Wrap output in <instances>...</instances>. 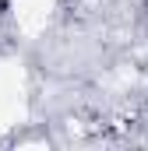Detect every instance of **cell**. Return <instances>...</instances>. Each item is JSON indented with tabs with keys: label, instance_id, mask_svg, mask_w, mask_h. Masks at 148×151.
I'll list each match as a JSON object with an SVG mask.
<instances>
[{
	"label": "cell",
	"instance_id": "1",
	"mask_svg": "<svg viewBox=\"0 0 148 151\" xmlns=\"http://www.w3.org/2000/svg\"><path fill=\"white\" fill-rule=\"evenodd\" d=\"M25 116H28L25 70L21 63H0V134H7Z\"/></svg>",
	"mask_w": 148,
	"mask_h": 151
},
{
	"label": "cell",
	"instance_id": "2",
	"mask_svg": "<svg viewBox=\"0 0 148 151\" xmlns=\"http://www.w3.org/2000/svg\"><path fill=\"white\" fill-rule=\"evenodd\" d=\"M57 4L60 0H14V21H18V28L25 35H39L49 25Z\"/></svg>",
	"mask_w": 148,
	"mask_h": 151
}]
</instances>
